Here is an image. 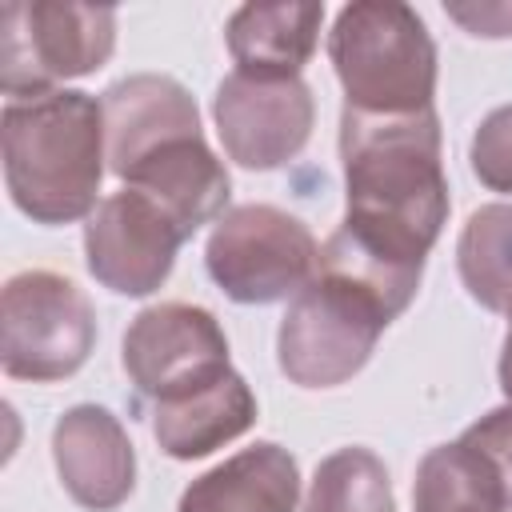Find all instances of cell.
<instances>
[{"instance_id": "8992f818", "label": "cell", "mask_w": 512, "mask_h": 512, "mask_svg": "<svg viewBox=\"0 0 512 512\" xmlns=\"http://www.w3.org/2000/svg\"><path fill=\"white\" fill-rule=\"evenodd\" d=\"M96 348V308L60 272L28 268L0 296V364L12 380L52 384L84 368Z\"/></svg>"}, {"instance_id": "e0dca14e", "label": "cell", "mask_w": 512, "mask_h": 512, "mask_svg": "<svg viewBox=\"0 0 512 512\" xmlns=\"http://www.w3.org/2000/svg\"><path fill=\"white\" fill-rule=\"evenodd\" d=\"M304 512H396L384 460L360 444L336 448L316 464Z\"/></svg>"}, {"instance_id": "44dd1931", "label": "cell", "mask_w": 512, "mask_h": 512, "mask_svg": "<svg viewBox=\"0 0 512 512\" xmlns=\"http://www.w3.org/2000/svg\"><path fill=\"white\" fill-rule=\"evenodd\" d=\"M456 24H464L472 36H512V4H448L444 8Z\"/></svg>"}, {"instance_id": "4fadbf2b", "label": "cell", "mask_w": 512, "mask_h": 512, "mask_svg": "<svg viewBox=\"0 0 512 512\" xmlns=\"http://www.w3.org/2000/svg\"><path fill=\"white\" fill-rule=\"evenodd\" d=\"M300 468L276 440H256L224 464L196 476L176 512H296Z\"/></svg>"}, {"instance_id": "d6986e66", "label": "cell", "mask_w": 512, "mask_h": 512, "mask_svg": "<svg viewBox=\"0 0 512 512\" xmlns=\"http://www.w3.org/2000/svg\"><path fill=\"white\" fill-rule=\"evenodd\" d=\"M460 448L476 460L504 512H512V400L484 412L460 432Z\"/></svg>"}, {"instance_id": "ffe728a7", "label": "cell", "mask_w": 512, "mask_h": 512, "mask_svg": "<svg viewBox=\"0 0 512 512\" xmlns=\"http://www.w3.org/2000/svg\"><path fill=\"white\" fill-rule=\"evenodd\" d=\"M468 164L488 192L512 196V104H500L480 120L468 144Z\"/></svg>"}, {"instance_id": "6da1fadb", "label": "cell", "mask_w": 512, "mask_h": 512, "mask_svg": "<svg viewBox=\"0 0 512 512\" xmlns=\"http://www.w3.org/2000/svg\"><path fill=\"white\" fill-rule=\"evenodd\" d=\"M344 224L332 232L368 264L420 284L424 260L448 220L436 108L408 116L340 112Z\"/></svg>"}, {"instance_id": "9c48e42d", "label": "cell", "mask_w": 512, "mask_h": 512, "mask_svg": "<svg viewBox=\"0 0 512 512\" xmlns=\"http://www.w3.org/2000/svg\"><path fill=\"white\" fill-rule=\"evenodd\" d=\"M212 120L224 156L248 172H272L300 156L316 124L312 88L300 76L268 80L228 72L212 96Z\"/></svg>"}, {"instance_id": "ac0fdd59", "label": "cell", "mask_w": 512, "mask_h": 512, "mask_svg": "<svg viewBox=\"0 0 512 512\" xmlns=\"http://www.w3.org/2000/svg\"><path fill=\"white\" fill-rule=\"evenodd\" d=\"M412 512H504L492 484L476 468V460L452 444H436L424 452L412 484Z\"/></svg>"}, {"instance_id": "2e32d148", "label": "cell", "mask_w": 512, "mask_h": 512, "mask_svg": "<svg viewBox=\"0 0 512 512\" xmlns=\"http://www.w3.org/2000/svg\"><path fill=\"white\" fill-rule=\"evenodd\" d=\"M456 268L468 296L488 312L512 304V204H484L456 240Z\"/></svg>"}, {"instance_id": "7c38bea8", "label": "cell", "mask_w": 512, "mask_h": 512, "mask_svg": "<svg viewBox=\"0 0 512 512\" xmlns=\"http://www.w3.org/2000/svg\"><path fill=\"white\" fill-rule=\"evenodd\" d=\"M52 460L64 492L88 512H116L136 488L132 440L120 416L100 404H76L56 420Z\"/></svg>"}, {"instance_id": "5b68a950", "label": "cell", "mask_w": 512, "mask_h": 512, "mask_svg": "<svg viewBox=\"0 0 512 512\" xmlns=\"http://www.w3.org/2000/svg\"><path fill=\"white\" fill-rule=\"evenodd\" d=\"M116 48V8L76 0H12L0 12V88L8 100L40 96L88 76Z\"/></svg>"}, {"instance_id": "30bf717a", "label": "cell", "mask_w": 512, "mask_h": 512, "mask_svg": "<svg viewBox=\"0 0 512 512\" xmlns=\"http://www.w3.org/2000/svg\"><path fill=\"white\" fill-rule=\"evenodd\" d=\"M184 240L180 224L156 200L120 188L84 224V264L116 296H152L172 276Z\"/></svg>"}, {"instance_id": "ba28073f", "label": "cell", "mask_w": 512, "mask_h": 512, "mask_svg": "<svg viewBox=\"0 0 512 512\" xmlns=\"http://www.w3.org/2000/svg\"><path fill=\"white\" fill-rule=\"evenodd\" d=\"M120 360L140 404L144 400L164 404L188 396L232 372L228 336L220 320L208 308L184 300H164L144 308L124 332Z\"/></svg>"}, {"instance_id": "5bb4252c", "label": "cell", "mask_w": 512, "mask_h": 512, "mask_svg": "<svg viewBox=\"0 0 512 512\" xmlns=\"http://www.w3.org/2000/svg\"><path fill=\"white\" fill-rule=\"evenodd\" d=\"M252 424L256 396L236 368L188 396L152 404V436L172 460H204L208 452L244 436Z\"/></svg>"}, {"instance_id": "7a4b0ae2", "label": "cell", "mask_w": 512, "mask_h": 512, "mask_svg": "<svg viewBox=\"0 0 512 512\" xmlns=\"http://www.w3.org/2000/svg\"><path fill=\"white\" fill-rule=\"evenodd\" d=\"M4 184L32 224H72L96 212L104 180V108L76 88L4 100Z\"/></svg>"}, {"instance_id": "7402d4cb", "label": "cell", "mask_w": 512, "mask_h": 512, "mask_svg": "<svg viewBox=\"0 0 512 512\" xmlns=\"http://www.w3.org/2000/svg\"><path fill=\"white\" fill-rule=\"evenodd\" d=\"M508 336H504V348H500V388H504V396L512 400V304H508Z\"/></svg>"}, {"instance_id": "8fae6325", "label": "cell", "mask_w": 512, "mask_h": 512, "mask_svg": "<svg viewBox=\"0 0 512 512\" xmlns=\"http://www.w3.org/2000/svg\"><path fill=\"white\" fill-rule=\"evenodd\" d=\"M104 144H108V168L124 180L144 156L160 152L172 140L204 136L200 108L192 92L164 72H136L116 80L104 96Z\"/></svg>"}, {"instance_id": "9a60e30c", "label": "cell", "mask_w": 512, "mask_h": 512, "mask_svg": "<svg viewBox=\"0 0 512 512\" xmlns=\"http://www.w3.org/2000/svg\"><path fill=\"white\" fill-rule=\"evenodd\" d=\"M324 24V4H240L224 40L236 60V72L288 80L312 60Z\"/></svg>"}, {"instance_id": "277c9868", "label": "cell", "mask_w": 512, "mask_h": 512, "mask_svg": "<svg viewBox=\"0 0 512 512\" xmlns=\"http://www.w3.org/2000/svg\"><path fill=\"white\" fill-rule=\"evenodd\" d=\"M396 320L388 300L348 272L316 268L288 300L276 332L280 372L300 388L348 384L376 352V340Z\"/></svg>"}, {"instance_id": "3957f363", "label": "cell", "mask_w": 512, "mask_h": 512, "mask_svg": "<svg viewBox=\"0 0 512 512\" xmlns=\"http://www.w3.org/2000/svg\"><path fill=\"white\" fill-rule=\"evenodd\" d=\"M328 60L348 112L408 116L436 100V44L400 0L344 4L328 32Z\"/></svg>"}, {"instance_id": "52a82bcc", "label": "cell", "mask_w": 512, "mask_h": 512, "mask_svg": "<svg viewBox=\"0 0 512 512\" xmlns=\"http://www.w3.org/2000/svg\"><path fill=\"white\" fill-rule=\"evenodd\" d=\"M204 264L228 300L276 304L316 276L320 244L300 216L276 204H236L212 224Z\"/></svg>"}]
</instances>
